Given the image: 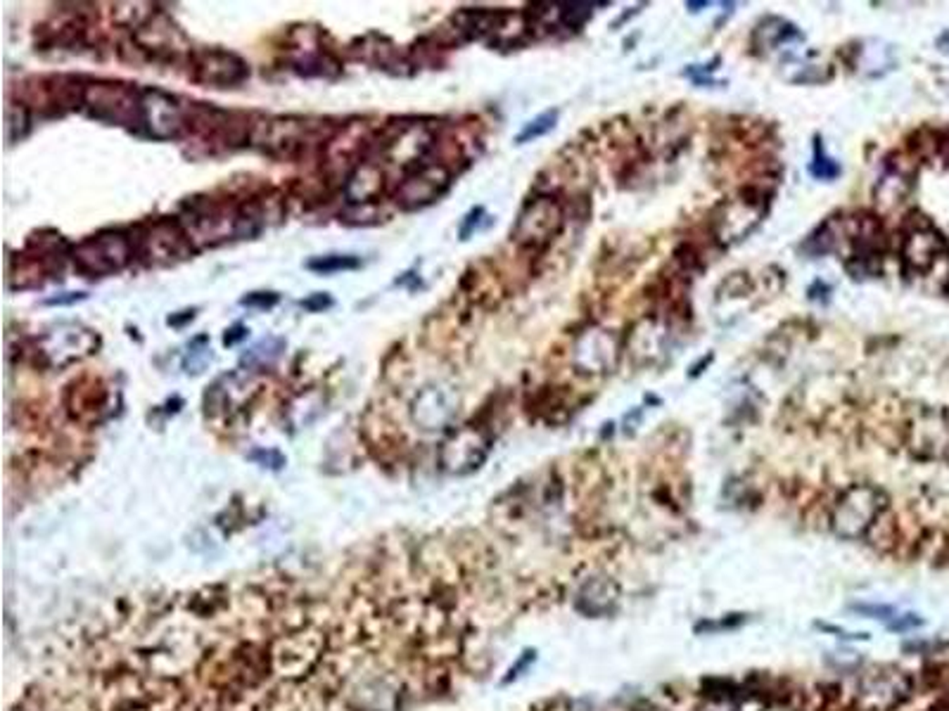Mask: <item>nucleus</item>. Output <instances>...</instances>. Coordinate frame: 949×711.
<instances>
[{"instance_id": "obj_24", "label": "nucleus", "mask_w": 949, "mask_h": 711, "mask_svg": "<svg viewBox=\"0 0 949 711\" xmlns=\"http://www.w3.org/2000/svg\"><path fill=\"white\" fill-rule=\"evenodd\" d=\"M302 306L307 308V311H314V314H318V311H326V308L333 306V299L328 295H314V296H308V299H304Z\"/></svg>"}, {"instance_id": "obj_8", "label": "nucleus", "mask_w": 949, "mask_h": 711, "mask_svg": "<svg viewBox=\"0 0 949 711\" xmlns=\"http://www.w3.org/2000/svg\"><path fill=\"white\" fill-rule=\"evenodd\" d=\"M449 185H451V171L444 164L425 162L416 169L406 171L404 181L394 190V199L401 209L416 211L437 202L447 193Z\"/></svg>"}, {"instance_id": "obj_1", "label": "nucleus", "mask_w": 949, "mask_h": 711, "mask_svg": "<svg viewBox=\"0 0 949 711\" xmlns=\"http://www.w3.org/2000/svg\"><path fill=\"white\" fill-rule=\"evenodd\" d=\"M84 109L91 119L109 126L143 128V88L115 81L86 84Z\"/></svg>"}, {"instance_id": "obj_16", "label": "nucleus", "mask_w": 949, "mask_h": 711, "mask_svg": "<svg viewBox=\"0 0 949 711\" xmlns=\"http://www.w3.org/2000/svg\"><path fill=\"white\" fill-rule=\"evenodd\" d=\"M385 187V174L380 164L358 162L345 183V197L349 206H368L382 195Z\"/></svg>"}, {"instance_id": "obj_12", "label": "nucleus", "mask_w": 949, "mask_h": 711, "mask_svg": "<svg viewBox=\"0 0 949 711\" xmlns=\"http://www.w3.org/2000/svg\"><path fill=\"white\" fill-rule=\"evenodd\" d=\"M764 205L762 202H755V199L743 197L729 199V202H722L712 214V233L714 240H720L722 245H733V242H741L743 237H748L755 225L760 224L762 218Z\"/></svg>"}, {"instance_id": "obj_10", "label": "nucleus", "mask_w": 949, "mask_h": 711, "mask_svg": "<svg viewBox=\"0 0 949 711\" xmlns=\"http://www.w3.org/2000/svg\"><path fill=\"white\" fill-rule=\"evenodd\" d=\"M143 128L150 138H181L187 131V112L181 100L159 88H143Z\"/></svg>"}, {"instance_id": "obj_26", "label": "nucleus", "mask_w": 949, "mask_h": 711, "mask_svg": "<svg viewBox=\"0 0 949 711\" xmlns=\"http://www.w3.org/2000/svg\"><path fill=\"white\" fill-rule=\"evenodd\" d=\"M81 299H86V295H76V292H67L65 296H53V299H48L50 306H60V304H74V302H81Z\"/></svg>"}, {"instance_id": "obj_20", "label": "nucleus", "mask_w": 949, "mask_h": 711, "mask_svg": "<svg viewBox=\"0 0 949 711\" xmlns=\"http://www.w3.org/2000/svg\"><path fill=\"white\" fill-rule=\"evenodd\" d=\"M283 346H285L283 339H264V342H259L257 346H252L249 354H245L242 363H247V366H259V368H264V366H271V363L280 356Z\"/></svg>"}, {"instance_id": "obj_7", "label": "nucleus", "mask_w": 949, "mask_h": 711, "mask_svg": "<svg viewBox=\"0 0 949 711\" xmlns=\"http://www.w3.org/2000/svg\"><path fill=\"white\" fill-rule=\"evenodd\" d=\"M624 344L617 337V332L611 327L591 325L589 330L580 332L575 339V349H572V363H575L577 373L589 375V377H601L617 368L620 356H622Z\"/></svg>"}, {"instance_id": "obj_4", "label": "nucleus", "mask_w": 949, "mask_h": 711, "mask_svg": "<svg viewBox=\"0 0 949 711\" xmlns=\"http://www.w3.org/2000/svg\"><path fill=\"white\" fill-rule=\"evenodd\" d=\"M565 225V209L553 195L527 199L513 225V240L527 252H541L560 235Z\"/></svg>"}, {"instance_id": "obj_22", "label": "nucleus", "mask_w": 949, "mask_h": 711, "mask_svg": "<svg viewBox=\"0 0 949 711\" xmlns=\"http://www.w3.org/2000/svg\"><path fill=\"white\" fill-rule=\"evenodd\" d=\"M750 290H752L750 277L745 275V273H733L732 277H726L724 283H722L720 299H724V296H729V299H733V296H745Z\"/></svg>"}, {"instance_id": "obj_2", "label": "nucleus", "mask_w": 949, "mask_h": 711, "mask_svg": "<svg viewBox=\"0 0 949 711\" xmlns=\"http://www.w3.org/2000/svg\"><path fill=\"white\" fill-rule=\"evenodd\" d=\"M134 256V240L121 230H103L72 247L74 268L84 277L115 275L124 271Z\"/></svg>"}, {"instance_id": "obj_6", "label": "nucleus", "mask_w": 949, "mask_h": 711, "mask_svg": "<svg viewBox=\"0 0 949 711\" xmlns=\"http://www.w3.org/2000/svg\"><path fill=\"white\" fill-rule=\"evenodd\" d=\"M187 72L195 84L207 88H236L247 81L249 65L230 50L202 48L187 53Z\"/></svg>"}, {"instance_id": "obj_3", "label": "nucleus", "mask_w": 949, "mask_h": 711, "mask_svg": "<svg viewBox=\"0 0 949 711\" xmlns=\"http://www.w3.org/2000/svg\"><path fill=\"white\" fill-rule=\"evenodd\" d=\"M885 507V496L871 484H853L843 491L831 513V526L841 538L854 541L866 536Z\"/></svg>"}, {"instance_id": "obj_27", "label": "nucleus", "mask_w": 949, "mask_h": 711, "mask_svg": "<svg viewBox=\"0 0 949 711\" xmlns=\"http://www.w3.org/2000/svg\"><path fill=\"white\" fill-rule=\"evenodd\" d=\"M230 332H233V335H226V337H224V344H228V346H230V344H236L237 339L247 337V330H245V327H242V325H236Z\"/></svg>"}, {"instance_id": "obj_17", "label": "nucleus", "mask_w": 949, "mask_h": 711, "mask_svg": "<svg viewBox=\"0 0 949 711\" xmlns=\"http://www.w3.org/2000/svg\"><path fill=\"white\" fill-rule=\"evenodd\" d=\"M909 187H912L909 174H904L902 169L893 166V169L885 171L881 181H878L876 205L883 206V209H893V206L902 205L904 197L909 195Z\"/></svg>"}, {"instance_id": "obj_28", "label": "nucleus", "mask_w": 949, "mask_h": 711, "mask_svg": "<svg viewBox=\"0 0 949 711\" xmlns=\"http://www.w3.org/2000/svg\"><path fill=\"white\" fill-rule=\"evenodd\" d=\"M937 45H940V50H944V53H949V31L944 34V36H940V41H937Z\"/></svg>"}, {"instance_id": "obj_11", "label": "nucleus", "mask_w": 949, "mask_h": 711, "mask_svg": "<svg viewBox=\"0 0 949 711\" xmlns=\"http://www.w3.org/2000/svg\"><path fill=\"white\" fill-rule=\"evenodd\" d=\"M97 349V335L79 323H60L38 339V354L53 366H67Z\"/></svg>"}, {"instance_id": "obj_25", "label": "nucleus", "mask_w": 949, "mask_h": 711, "mask_svg": "<svg viewBox=\"0 0 949 711\" xmlns=\"http://www.w3.org/2000/svg\"><path fill=\"white\" fill-rule=\"evenodd\" d=\"M480 216H484L482 206H478V209H472L470 214H468L466 221H463V225H460V240H468V235H470L472 230L478 228Z\"/></svg>"}, {"instance_id": "obj_15", "label": "nucleus", "mask_w": 949, "mask_h": 711, "mask_svg": "<svg viewBox=\"0 0 949 711\" xmlns=\"http://www.w3.org/2000/svg\"><path fill=\"white\" fill-rule=\"evenodd\" d=\"M667 342H670V330L662 320L641 318L629 332L624 349L629 358L643 368V366H653L665 356Z\"/></svg>"}, {"instance_id": "obj_18", "label": "nucleus", "mask_w": 949, "mask_h": 711, "mask_svg": "<svg viewBox=\"0 0 949 711\" xmlns=\"http://www.w3.org/2000/svg\"><path fill=\"white\" fill-rule=\"evenodd\" d=\"M361 265V259L354 256V254H326V256H316V259L307 261V268L314 273H321V275H330V273L339 271H357Z\"/></svg>"}, {"instance_id": "obj_19", "label": "nucleus", "mask_w": 949, "mask_h": 711, "mask_svg": "<svg viewBox=\"0 0 949 711\" xmlns=\"http://www.w3.org/2000/svg\"><path fill=\"white\" fill-rule=\"evenodd\" d=\"M556 121H558V112L556 109H549V112H544V115H539L537 119L527 121L525 128L515 135V143H518V145H525V143H530V140L541 138V135H546V133H550L553 128H556Z\"/></svg>"}, {"instance_id": "obj_23", "label": "nucleus", "mask_w": 949, "mask_h": 711, "mask_svg": "<svg viewBox=\"0 0 949 711\" xmlns=\"http://www.w3.org/2000/svg\"><path fill=\"white\" fill-rule=\"evenodd\" d=\"M280 302L278 292H249L247 296H242L240 304L242 306H252V308H273Z\"/></svg>"}, {"instance_id": "obj_13", "label": "nucleus", "mask_w": 949, "mask_h": 711, "mask_svg": "<svg viewBox=\"0 0 949 711\" xmlns=\"http://www.w3.org/2000/svg\"><path fill=\"white\" fill-rule=\"evenodd\" d=\"M944 254H947L944 237L928 221L907 225L904 240H902V261L907 271L924 275L935 268Z\"/></svg>"}, {"instance_id": "obj_14", "label": "nucleus", "mask_w": 949, "mask_h": 711, "mask_svg": "<svg viewBox=\"0 0 949 711\" xmlns=\"http://www.w3.org/2000/svg\"><path fill=\"white\" fill-rule=\"evenodd\" d=\"M487 453H490V439L480 429L463 427L444 441L439 458L444 470L454 475H468L484 463Z\"/></svg>"}, {"instance_id": "obj_5", "label": "nucleus", "mask_w": 949, "mask_h": 711, "mask_svg": "<svg viewBox=\"0 0 949 711\" xmlns=\"http://www.w3.org/2000/svg\"><path fill=\"white\" fill-rule=\"evenodd\" d=\"M131 240H134L136 256H143L147 264L155 265L176 264L193 254V242L181 228L178 218L176 221L159 218L155 224L140 225V235H131Z\"/></svg>"}, {"instance_id": "obj_21", "label": "nucleus", "mask_w": 949, "mask_h": 711, "mask_svg": "<svg viewBox=\"0 0 949 711\" xmlns=\"http://www.w3.org/2000/svg\"><path fill=\"white\" fill-rule=\"evenodd\" d=\"M810 171L814 178H819V181H833L835 175L841 174V166H838V164H835L831 157H826L822 147L816 145V155H814V162H812Z\"/></svg>"}, {"instance_id": "obj_9", "label": "nucleus", "mask_w": 949, "mask_h": 711, "mask_svg": "<svg viewBox=\"0 0 949 711\" xmlns=\"http://www.w3.org/2000/svg\"><path fill=\"white\" fill-rule=\"evenodd\" d=\"M904 432H907L909 448L919 458H947L949 417L944 416L943 410L928 408V406L912 410V416H909L907 425H904Z\"/></svg>"}]
</instances>
